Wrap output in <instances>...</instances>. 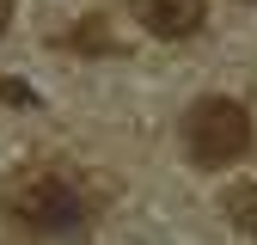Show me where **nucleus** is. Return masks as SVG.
Masks as SVG:
<instances>
[{"label": "nucleus", "instance_id": "obj_1", "mask_svg": "<svg viewBox=\"0 0 257 245\" xmlns=\"http://www.w3.org/2000/svg\"><path fill=\"white\" fill-rule=\"evenodd\" d=\"M184 147H190V160L196 166H233L245 160V147H251V110L239 98H196L184 110Z\"/></svg>", "mask_w": 257, "mask_h": 245}, {"label": "nucleus", "instance_id": "obj_2", "mask_svg": "<svg viewBox=\"0 0 257 245\" xmlns=\"http://www.w3.org/2000/svg\"><path fill=\"white\" fill-rule=\"evenodd\" d=\"M13 214H19V227H31V233L68 239V233L86 227V196L74 190V178H68V172L43 166V172H31L19 190H13Z\"/></svg>", "mask_w": 257, "mask_h": 245}, {"label": "nucleus", "instance_id": "obj_4", "mask_svg": "<svg viewBox=\"0 0 257 245\" xmlns=\"http://www.w3.org/2000/svg\"><path fill=\"white\" fill-rule=\"evenodd\" d=\"M220 208H227V221H233L239 233L257 239V184H233V190L220 196Z\"/></svg>", "mask_w": 257, "mask_h": 245}, {"label": "nucleus", "instance_id": "obj_3", "mask_svg": "<svg viewBox=\"0 0 257 245\" xmlns=\"http://www.w3.org/2000/svg\"><path fill=\"white\" fill-rule=\"evenodd\" d=\"M135 13H141V25L153 31V37L178 43V37H196V31H202L208 0H135Z\"/></svg>", "mask_w": 257, "mask_h": 245}]
</instances>
